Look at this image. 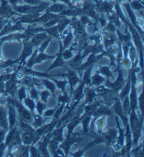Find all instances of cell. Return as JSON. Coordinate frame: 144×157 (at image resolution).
<instances>
[{
	"label": "cell",
	"instance_id": "6da1fadb",
	"mask_svg": "<svg viewBox=\"0 0 144 157\" xmlns=\"http://www.w3.org/2000/svg\"><path fill=\"white\" fill-rule=\"evenodd\" d=\"M21 143V139L19 136L18 132L17 131L16 128L13 129L9 133V135L7 136L6 145L10 146L11 147H13L18 145H20Z\"/></svg>",
	"mask_w": 144,
	"mask_h": 157
},
{
	"label": "cell",
	"instance_id": "7a4b0ae2",
	"mask_svg": "<svg viewBox=\"0 0 144 157\" xmlns=\"http://www.w3.org/2000/svg\"><path fill=\"white\" fill-rule=\"evenodd\" d=\"M9 101H10V103L13 104L14 106H16L17 107V109L18 110V112H19V114L20 116L22 119V120L25 121H30L31 119H32V116L30 113L26 110L23 106L21 105V103H19L18 101L14 100H9Z\"/></svg>",
	"mask_w": 144,
	"mask_h": 157
},
{
	"label": "cell",
	"instance_id": "3957f363",
	"mask_svg": "<svg viewBox=\"0 0 144 157\" xmlns=\"http://www.w3.org/2000/svg\"><path fill=\"white\" fill-rule=\"evenodd\" d=\"M132 89L130 96V107L132 110H135L137 105V97H136V88H135V82H136V77H135V72H132Z\"/></svg>",
	"mask_w": 144,
	"mask_h": 157
},
{
	"label": "cell",
	"instance_id": "277c9868",
	"mask_svg": "<svg viewBox=\"0 0 144 157\" xmlns=\"http://www.w3.org/2000/svg\"><path fill=\"white\" fill-rule=\"evenodd\" d=\"M45 6H18L16 8V10L20 13H37L39 11H41L44 9Z\"/></svg>",
	"mask_w": 144,
	"mask_h": 157
},
{
	"label": "cell",
	"instance_id": "5b68a950",
	"mask_svg": "<svg viewBox=\"0 0 144 157\" xmlns=\"http://www.w3.org/2000/svg\"><path fill=\"white\" fill-rule=\"evenodd\" d=\"M33 132H25L23 136H22V140L24 142L25 144L26 145H30L32 142L35 141L36 140L35 137H37L36 135H33Z\"/></svg>",
	"mask_w": 144,
	"mask_h": 157
},
{
	"label": "cell",
	"instance_id": "8992f818",
	"mask_svg": "<svg viewBox=\"0 0 144 157\" xmlns=\"http://www.w3.org/2000/svg\"><path fill=\"white\" fill-rule=\"evenodd\" d=\"M9 115L10 128H13V127L15 126V123L16 122V114L15 109L12 106H9Z\"/></svg>",
	"mask_w": 144,
	"mask_h": 157
},
{
	"label": "cell",
	"instance_id": "52a82bcc",
	"mask_svg": "<svg viewBox=\"0 0 144 157\" xmlns=\"http://www.w3.org/2000/svg\"><path fill=\"white\" fill-rule=\"evenodd\" d=\"M123 80L122 78V71H120L119 72V76H118V78L117 79V81L114 83H110L108 86H110V87H112L113 89H116V90H118V89H121L122 86L123 84Z\"/></svg>",
	"mask_w": 144,
	"mask_h": 157
},
{
	"label": "cell",
	"instance_id": "ba28073f",
	"mask_svg": "<svg viewBox=\"0 0 144 157\" xmlns=\"http://www.w3.org/2000/svg\"><path fill=\"white\" fill-rule=\"evenodd\" d=\"M68 77L69 78L70 83V85H71V90H72L75 84H77V82L78 81V78H77L76 74L74 72H72V71H69L68 72Z\"/></svg>",
	"mask_w": 144,
	"mask_h": 157
},
{
	"label": "cell",
	"instance_id": "9c48e42d",
	"mask_svg": "<svg viewBox=\"0 0 144 157\" xmlns=\"http://www.w3.org/2000/svg\"><path fill=\"white\" fill-rule=\"evenodd\" d=\"M75 139H74V138H68L67 139V140L66 141H65L62 145H61V146H60V147L62 148V149H64V151L66 153H68V152H69V149L70 148V147H71V145L74 143L75 142Z\"/></svg>",
	"mask_w": 144,
	"mask_h": 157
},
{
	"label": "cell",
	"instance_id": "30bf717a",
	"mask_svg": "<svg viewBox=\"0 0 144 157\" xmlns=\"http://www.w3.org/2000/svg\"><path fill=\"white\" fill-rule=\"evenodd\" d=\"M47 37V34L45 33H43V34H39L35 35L34 38L32 39V45H38L39 44H40L41 42H42L43 40H44V39Z\"/></svg>",
	"mask_w": 144,
	"mask_h": 157
},
{
	"label": "cell",
	"instance_id": "8fae6325",
	"mask_svg": "<svg viewBox=\"0 0 144 157\" xmlns=\"http://www.w3.org/2000/svg\"><path fill=\"white\" fill-rule=\"evenodd\" d=\"M62 133H63V128L56 130L53 132L51 137L53 140L56 142H61L63 140V136H62Z\"/></svg>",
	"mask_w": 144,
	"mask_h": 157
},
{
	"label": "cell",
	"instance_id": "7c38bea8",
	"mask_svg": "<svg viewBox=\"0 0 144 157\" xmlns=\"http://www.w3.org/2000/svg\"><path fill=\"white\" fill-rule=\"evenodd\" d=\"M0 126L7 128V122H6V116L5 110L2 108L0 109Z\"/></svg>",
	"mask_w": 144,
	"mask_h": 157
},
{
	"label": "cell",
	"instance_id": "4fadbf2b",
	"mask_svg": "<svg viewBox=\"0 0 144 157\" xmlns=\"http://www.w3.org/2000/svg\"><path fill=\"white\" fill-rule=\"evenodd\" d=\"M32 51V45L31 44H26L25 46V48H24V50L23 51V53H22L21 56V59L22 60H24L25 58L27 57L28 56H30L31 54Z\"/></svg>",
	"mask_w": 144,
	"mask_h": 157
},
{
	"label": "cell",
	"instance_id": "5bb4252c",
	"mask_svg": "<svg viewBox=\"0 0 144 157\" xmlns=\"http://www.w3.org/2000/svg\"><path fill=\"white\" fill-rule=\"evenodd\" d=\"M20 127L22 130H23L25 132H34L32 127L30 126L27 123H26L25 121L21 120L20 121Z\"/></svg>",
	"mask_w": 144,
	"mask_h": 157
},
{
	"label": "cell",
	"instance_id": "9a60e30c",
	"mask_svg": "<svg viewBox=\"0 0 144 157\" xmlns=\"http://www.w3.org/2000/svg\"><path fill=\"white\" fill-rule=\"evenodd\" d=\"M88 69L85 72L84 78H83V83L85 84H90L91 83V76H90V73H91V67H89Z\"/></svg>",
	"mask_w": 144,
	"mask_h": 157
},
{
	"label": "cell",
	"instance_id": "2e32d148",
	"mask_svg": "<svg viewBox=\"0 0 144 157\" xmlns=\"http://www.w3.org/2000/svg\"><path fill=\"white\" fill-rule=\"evenodd\" d=\"M80 121V119H75L74 120H72L70 123V124L68 125V135L71 134V133L72 132V130L78 125Z\"/></svg>",
	"mask_w": 144,
	"mask_h": 157
},
{
	"label": "cell",
	"instance_id": "e0dca14e",
	"mask_svg": "<svg viewBox=\"0 0 144 157\" xmlns=\"http://www.w3.org/2000/svg\"><path fill=\"white\" fill-rule=\"evenodd\" d=\"M96 62V57L94 56V55H91L90 57L89 58L88 60L86 61V63H84L82 66L81 69H85V68H88L89 67H90V65H91L92 64Z\"/></svg>",
	"mask_w": 144,
	"mask_h": 157
},
{
	"label": "cell",
	"instance_id": "ac0fdd59",
	"mask_svg": "<svg viewBox=\"0 0 144 157\" xmlns=\"http://www.w3.org/2000/svg\"><path fill=\"white\" fill-rule=\"evenodd\" d=\"M63 65V60L62 59V57H61V55L60 54V56H58V58H56V60H55V62L51 65V66L50 67V68L48 69V70L51 69L55 68L56 67H59V66H61Z\"/></svg>",
	"mask_w": 144,
	"mask_h": 157
},
{
	"label": "cell",
	"instance_id": "d6986e66",
	"mask_svg": "<svg viewBox=\"0 0 144 157\" xmlns=\"http://www.w3.org/2000/svg\"><path fill=\"white\" fill-rule=\"evenodd\" d=\"M84 83L80 84V86L77 89L76 91H75V98L76 100L79 101L82 96V90H83V87H84Z\"/></svg>",
	"mask_w": 144,
	"mask_h": 157
},
{
	"label": "cell",
	"instance_id": "ffe728a7",
	"mask_svg": "<svg viewBox=\"0 0 144 157\" xmlns=\"http://www.w3.org/2000/svg\"><path fill=\"white\" fill-rule=\"evenodd\" d=\"M116 137V132L115 131H110L106 135V140L108 142H112Z\"/></svg>",
	"mask_w": 144,
	"mask_h": 157
},
{
	"label": "cell",
	"instance_id": "44dd1931",
	"mask_svg": "<svg viewBox=\"0 0 144 157\" xmlns=\"http://www.w3.org/2000/svg\"><path fill=\"white\" fill-rule=\"evenodd\" d=\"M52 57L51 56H47L45 54H39L38 56H35V59H34V63H41L42 61L43 60H45L47 59H48V58H51Z\"/></svg>",
	"mask_w": 144,
	"mask_h": 157
},
{
	"label": "cell",
	"instance_id": "7402d4cb",
	"mask_svg": "<svg viewBox=\"0 0 144 157\" xmlns=\"http://www.w3.org/2000/svg\"><path fill=\"white\" fill-rule=\"evenodd\" d=\"M65 6L64 5L56 4H53L52 6H51L49 8V11H51L52 12H60V11H62L63 9H65Z\"/></svg>",
	"mask_w": 144,
	"mask_h": 157
},
{
	"label": "cell",
	"instance_id": "603a6c76",
	"mask_svg": "<svg viewBox=\"0 0 144 157\" xmlns=\"http://www.w3.org/2000/svg\"><path fill=\"white\" fill-rule=\"evenodd\" d=\"M105 81V79L101 77V76H99L98 74H96L94 76L93 79H92V84L96 86H98L100 84H101L103 81Z\"/></svg>",
	"mask_w": 144,
	"mask_h": 157
},
{
	"label": "cell",
	"instance_id": "cb8c5ba5",
	"mask_svg": "<svg viewBox=\"0 0 144 157\" xmlns=\"http://www.w3.org/2000/svg\"><path fill=\"white\" fill-rule=\"evenodd\" d=\"M42 83L43 84H44L48 90H50L52 93L54 92V90H55V85H54V84H53L52 82L49 81L48 80H47V79H44V80H42Z\"/></svg>",
	"mask_w": 144,
	"mask_h": 157
},
{
	"label": "cell",
	"instance_id": "d4e9b609",
	"mask_svg": "<svg viewBox=\"0 0 144 157\" xmlns=\"http://www.w3.org/2000/svg\"><path fill=\"white\" fill-rule=\"evenodd\" d=\"M25 104L26 105L27 107H29V109L31 110L32 112L34 110L35 107V104L34 101L32 99L29 98H25Z\"/></svg>",
	"mask_w": 144,
	"mask_h": 157
},
{
	"label": "cell",
	"instance_id": "484cf974",
	"mask_svg": "<svg viewBox=\"0 0 144 157\" xmlns=\"http://www.w3.org/2000/svg\"><path fill=\"white\" fill-rule=\"evenodd\" d=\"M129 107H130V102L127 96L125 97L124 102V114H127V112H129Z\"/></svg>",
	"mask_w": 144,
	"mask_h": 157
},
{
	"label": "cell",
	"instance_id": "4316f807",
	"mask_svg": "<svg viewBox=\"0 0 144 157\" xmlns=\"http://www.w3.org/2000/svg\"><path fill=\"white\" fill-rule=\"evenodd\" d=\"M129 89H130V81H129L128 84H127L126 87L124 89L122 93H121V98L122 99H123L124 98H125L126 96H127L129 92Z\"/></svg>",
	"mask_w": 144,
	"mask_h": 157
},
{
	"label": "cell",
	"instance_id": "83f0119b",
	"mask_svg": "<svg viewBox=\"0 0 144 157\" xmlns=\"http://www.w3.org/2000/svg\"><path fill=\"white\" fill-rule=\"evenodd\" d=\"M55 17H56V16H53V15H51V14H50V13H47V14H45L44 16H43L42 18H40L39 19H38V21L46 22V21H49V20H51V19H52V18H56Z\"/></svg>",
	"mask_w": 144,
	"mask_h": 157
},
{
	"label": "cell",
	"instance_id": "f1b7e54d",
	"mask_svg": "<svg viewBox=\"0 0 144 157\" xmlns=\"http://www.w3.org/2000/svg\"><path fill=\"white\" fill-rule=\"evenodd\" d=\"M90 119V117H86L82 121V126H83V130L84 133H87L88 132V123Z\"/></svg>",
	"mask_w": 144,
	"mask_h": 157
},
{
	"label": "cell",
	"instance_id": "f546056e",
	"mask_svg": "<svg viewBox=\"0 0 144 157\" xmlns=\"http://www.w3.org/2000/svg\"><path fill=\"white\" fill-rule=\"evenodd\" d=\"M53 81L56 82V84H57V86H59V88L62 90V91L63 92H64L65 90V85L67 84V82L65 81H57V80H54L53 79Z\"/></svg>",
	"mask_w": 144,
	"mask_h": 157
},
{
	"label": "cell",
	"instance_id": "4dcf8cb0",
	"mask_svg": "<svg viewBox=\"0 0 144 157\" xmlns=\"http://www.w3.org/2000/svg\"><path fill=\"white\" fill-rule=\"evenodd\" d=\"M101 72L103 75H106L108 77H110L112 76V73L110 71L109 68L108 67H103L101 68Z\"/></svg>",
	"mask_w": 144,
	"mask_h": 157
},
{
	"label": "cell",
	"instance_id": "1f68e13d",
	"mask_svg": "<svg viewBox=\"0 0 144 157\" xmlns=\"http://www.w3.org/2000/svg\"><path fill=\"white\" fill-rule=\"evenodd\" d=\"M69 22V21H67V20H63V21H61L60 22H59V31L61 32L63 30V29L65 28V27L67 25V24Z\"/></svg>",
	"mask_w": 144,
	"mask_h": 157
},
{
	"label": "cell",
	"instance_id": "d6a6232c",
	"mask_svg": "<svg viewBox=\"0 0 144 157\" xmlns=\"http://www.w3.org/2000/svg\"><path fill=\"white\" fill-rule=\"evenodd\" d=\"M43 120L40 116L37 115L35 116V124L36 126H41L42 124Z\"/></svg>",
	"mask_w": 144,
	"mask_h": 157
},
{
	"label": "cell",
	"instance_id": "836d02e7",
	"mask_svg": "<svg viewBox=\"0 0 144 157\" xmlns=\"http://www.w3.org/2000/svg\"><path fill=\"white\" fill-rule=\"evenodd\" d=\"M44 108H45V105L40 102H38L37 105V110L39 114H42L43 110Z\"/></svg>",
	"mask_w": 144,
	"mask_h": 157
},
{
	"label": "cell",
	"instance_id": "e575fe53",
	"mask_svg": "<svg viewBox=\"0 0 144 157\" xmlns=\"http://www.w3.org/2000/svg\"><path fill=\"white\" fill-rule=\"evenodd\" d=\"M30 152H31V154H32V157H40L41 155H40V154H39V152L38 151L37 149L35 148V147H30Z\"/></svg>",
	"mask_w": 144,
	"mask_h": 157
},
{
	"label": "cell",
	"instance_id": "d590c367",
	"mask_svg": "<svg viewBox=\"0 0 144 157\" xmlns=\"http://www.w3.org/2000/svg\"><path fill=\"white\" fill-rule=\"evenodd\" d=\"M68 96L66 93H64V94L63 95H60L59 98V100L60 102H63V103H65L68 101Z\"/></svg>",
	"mask_w": 144,
	"mask_h": 157
},
{
	"label": "cell",
	"instance_id": "8d00e7d4",
	"mask_svg": "<svg viewBox=\"0 0 144 157\" xmlns=\"http://www.w3.org/2000/svg\"><path fill=\"white\" fill-rule=\"evenodd\" d=\"M18 95H19V98L21 100L25 98V88L22 87L21 89H19L18 90Z\"/></svg>",
	"mask_w": 144,
	"mask_h": 157
},
{
	"label": "cell",
	"instance_id": "74e56055",
	"mask_svg": "<svg viewBox=\"0 0 144 157\" xmlns=\"http://www.w3.org/2000/svg\"><path fill=\"white\" fill-rule=\"evenodd\" d=\"M63 107H64V105L63 104V105H61V107L59 108V110H57L56 112H54V118H55V120H57L58 119H59V117L60 116V114H61V112H62V111H63Z\"/></svg>",
	"mask_w": 144,
	"mask_h": 157
},
{
	"label": "cell",
	"instance_id": "f35d334b",
	"mask_svg": "<svg viewBox=\"0 0 144 157\" xmlns=\"http://www.w3.org/2000/svg\"><path fill=\"white\" fill-rule=\"evenodd\" d=\"M49 96V93L47 90H44L41 93V98L44 102H47V100L48 98V97Z\"/></svg>",
	"mask_w": 144,
	"mask_h": 157
},
{
	"label": "cell",
	"instance_id": "ab89813d",
	"mask_svg": "<svg viewBox=\"0 0 144 157\" xmlns=\"http://www.w3.org/2000/svg\"><path fill=\"white\" fill-rule=\"evenodd\" d=\"M72 35L71 34H69L67 37L65 38V42H64V47H67L68 45L70 44V43L71 42V40H72Z\"/></svg>",
	"mask_w": 144,
	"mask_h": 157
},
{
	"label": "cell",
	"instance_id": "60d3db41",
	"mask_svg": "<svg viewBox=\"0 0 144 157\" xmlns=\"http://www.w3.org/2000/svg\"><path fill=\"white\" fill-rule=\"evenodd\" d=\"M132 7L134 8V9H137V10H139L141 9H143V5L139 1H134L132 3Z\"/></svg>",
	"mask_w": 144,
	"mask_h": 157
},
{
	"label": "cell",
	"instance_id": "b9f144b4",
	"mask_svg": "<svg viewBox=\"0 0 144 157\" xmlns=\"http://www.w3.org/2000/svg\"><path fill=\"white\" fill-rule=\"evenodd\" d=\"M94 95H95V93L94 91L92 90H89L87 93V100L89 102H91L94 100Z\"/></svg>",
	"mask_w": 144,
	"mask_h": 157
},
{
	"label": "cell",
	"instance_id": "7bdbcfd3",
	"mask_svg": "<svg viewBox=\"0 0 144 157\" xmlns=\"http://www.w3.org/2000/svg\"><path fill=\"white\" fill-rule=\"evenodd\" d=\"M48 32L49 34H51V35L55 36V37H58V28L57 27H54L52 29H49L48 30Z\"/></svg>",
	"mask_w": 144,
	"mask_h": 157
},
{
	"label": "cell",
	"instance_id": "ee69618b",
	"mask_svg": "<svg viewBox=\"0 0 144 157\" xmlns=\"http://www.w3.org/2000/svg\"><path fill=\"white\" fill-rule=\"evenodd\" d=\"M95 109V106L94 105H89V106H87L86 107V114H91L94 112Z\"/></svg>",
	"mask_w": 144,
	"mask_h": 157
},
{
	"label": "cell",
	"instance_id": "f6af8a7d",
	"mask_svg": "<svg viewBox=\"0 0 144 157\" xmlns=\"http://www.w3.org/2000/svg\"><path fill=\"white\" fill-rule=\"evenodd\" d=\"M63 55V57L65 60H68L70 58H72V53L70 51H65Z\"/></svg>",
	"mask_w": 144,
	"mask_h": 157
},
{
	"label": "cell",
	"instance_id": "bcb514c9",
	"mask_svg": "<svg viewBox=\"0 0 144 157\" xmlns=\"http://www.w3.org/2000/svg\"><path fill=\"white\" fill-rule=\"evenodd\" d=\"M30 94H31V97H32V98H34V99L37 98L38 93L37 91L35 89H31V90H30Z\"/></svg>",
	"mask_w": 144,
	"mask_h": 157
},
{
	"label": "cell",
	"instance_id": "7dc6e473",
	"mask_svg": "<svg viewBox=\"0 0 144 157\" xmlns=\"http://www.w3.org/2000/svg\"><path fill=\"white\" fill-rule=\"evenodd\" d=\"M26 3L32 5H37L39 4V0H24Z\"/></svg>",
	"mask_w": 144,
	"mask_h": 157
},
{
	"label": "cell",
	"instance_id": "c3c4849f",
	"mask_svg": "<svg viewBox=\"0 0 144 157\" xmlns=\"http://www.w3.org/2000/svg\"><path fill=\"white\" fill-rule=\"evenodd\" d=\"M54 112H55V110H48L44 113V116H52L54 114Z\"/></svg>",
	"mask_w": 144,
	"mask_h": 157
},
{
	"label": "cell",
	"instance_id": "681fc988",
	"mask_svg": "<svg viewBox=\"0 0 144 157\" xmlns=\"http://www.w3.org/2000/svg\"><path fill=\"white\" fill-rule=\"evenodd\" d=\"M4 135H5V131L4 130H0V143L3 141L4 138Z\"/></svg>",
	"mask_w": 144,
	"mask_h": 157
},
{
	"label": "cell",
	"instance_id": "f907efd6",
	"mask_svg": "<svg viewBox=\"0 0 144 157\" xmlns=\"http://www.w3.org/2000/svg\"><path fill=\"white\" fill-rule=\"evenodd\" d=\"M81 58H82V57H81V55H80V53H79L78 55H77V56H76V57L74 58V60H73V63L79 62L80 60H81Z\"/></svg>",
	"mask_w": 144,
	"mask_h": 157
},
{
	"label": "cell",
	"instance_id": "816d5d0a",
	"mask_svg": "<svg viewBox=\"0 0 144 157\" xmlns=\"http://www.w3.org/2000/svg\"><path fill=\"white\" fill-rule=\"evenodd\" d=\"M49 41H50V40H48V41H47V42L44 43V45H42V47H41V48H40V51H42L44 49V48L47 47V45L48 44V43L49 42Z\"/></svg>",
	"mask_w": 144,
	"mask_h": 157
},
{
	"label": "cell",
	"instance_id": "f5cc1de1",
	"mask_svg": "<svg viewBox=\"0 0 144 157\" xmlns=\"http://www.w3.org/2000/svg\"><path fill=\"white\" fill-rule=\"evenodd\" d=\"M141 69L144 67V65H143V53H141Z\"/></svg>",
	"mask_w": 144,
	"mask_h": 157
},
{
	"label": "cell",
	"instance_id": "db71d44e",
	"mask_svg": "<svg viewBox=\"0 0 144 157\" xmlns=\"http://www.w3.org/2000/svg\"><path fill=\"white\" fill-rule=\"evenodd\" d=\"M97 90H98V91L101 92V91H104V90H105V89H104V87H103V86H100L98 89H97Z\"/></svg>",
	"mask_w": 144,
	"mask_h": 157
},
{
	"label": "cell",
	"instance_id": "11a10c76",
	"mask_svg": "<svg viewBox=\"0 0 144 157\" xmlns=\"http://www.w3.org/2000/svg\"><path fill=\"white\" fill-rule=\"evenodd\" d=\"M86 21H87V18H86V17H83V18H82V22L83 24H85Z\"/></svg>",
	"mask_w": 144,
	"mask_h": 157
},
{
	"label": "cell",
	"instance_id": "9f6ffc18",
	"mask_svg": "<svg viewBox=\"0 0 144 157\" xmlns=\"http://www.w3.org/2000/svg\"><path fill=\"white\" fill-rule=\"evenodd\" d=\"M0 103H1V105L4 104V103H5V100L4 99V98H1V99H0Z\"/></svg>",
	"mask_w": 144,
	"mask_h": 157
},
{
	"label": "cell",
	"instance_id": "6f0895ef",
	"mask_svg": "<svg viewBox=\"0 0 144 157\" xmlns=\"http://www.w3.org/2000/svg\"><path fill=\"white\" fill-rule=\"evenodd\" d=\"M4 89V85L0 82V91H2Z\"/></svg>",
	"mask_w": 144,
	"mask_h": 157
},
{
	"label": "cell",
	"instance_id": "680465c9",
	"mask_svg": "<svg viewBox=\"0 0 144 157\" xmlns=\"http://www.w3.org/2000/svg\"><path fill=\"white\" fill-rule=\"evenodd\" d=\"M9 1H10V2H11V3H12V4H15L17 0H9Z\"/></svg>",
	"mask_w": 144,
	"mask_h": 157
},
{
	"label": "cell",
	"instance_id": "91938a15",
	"mask_svg": "<svg viewBox=\"0 0 144 157\" xmlns=\"http://www.w3.org/2000/svg\"><path fill=\"white\" fill-rule=\"evenodd\" d=\"M2 26H3V22L0 21V29H1V27H2Z\"/></svg>",
	"mask_w": 144,
	"mask_h": 157
},
{
	"label": "cell",
	"instance_id": "94428289",
	"mask_svg": "<svg viewBox=\"0 0 144 157\" xmlns=\"http://www.w3.org/2000/svg\"><path fill=\"white\" fill-rule=\"evenodd\" d=\"M63 1H65V2H66V3H68V4H69V1L70 0H63Z\"/></svg>",
	"mask_w": 144,
	"mask_h": 157
}]
</instances>
